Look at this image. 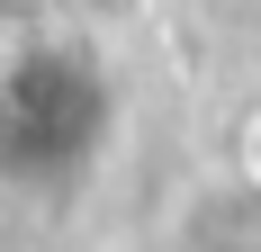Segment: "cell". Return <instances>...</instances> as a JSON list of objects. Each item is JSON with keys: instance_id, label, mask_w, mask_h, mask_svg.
<instances>
[{"instance_id": "cell-1", "label": "cell", "mask_w": 261, "mask_h": 252, "mask_svg": "<svg viewBox=\"0 0 261 252\" xmlns=\"http://www.w3.org/2000/svg\"><path fill=\"white\" fill-rule=\"evenodd\" d=\"M117 144V81L90 45L36 36L0 72V180L9 189H72Z\"/></svg>"}, {"instance_id": "cell-2", "label": "cell", "mask_w": 261, "mask_h": 252, "mask_svg": "<svg viewBox=\"0 0 261 252\" xmlns=\"http://www.w3.org/2000/svg\"><path fill=\"white\" fill-rule=\"evenodd\" d=\"M234 180L261 198V108H243V126H234Z\"/></svg>"}, {"instance_id": "cell-3", "label": "cell", "mask_w": 261, "mask_h": 252, "mask_svg": "<svg viewBox=\"0 0 261 252\" xmlns=\"http://www.w3.org/2000/svg\"><path fill=\"white\" fill-rule=\"evenodd\" d=\"M9 54H18V36H0V72H9Z\"/></svg>"}]
</instances>
